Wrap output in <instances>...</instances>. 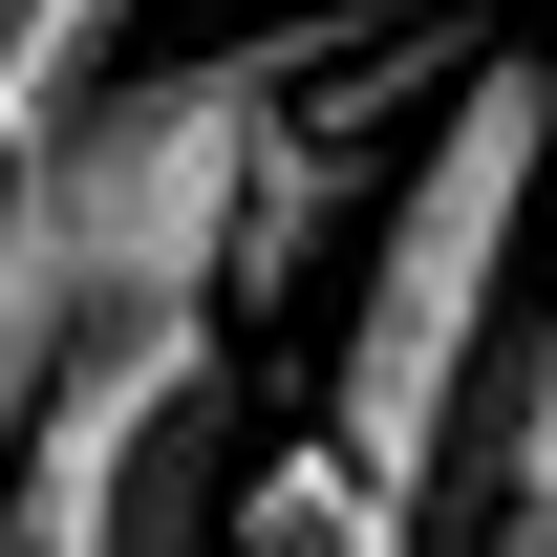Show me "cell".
<instances>
[{"label": "cell", "mask_w": 557, "mask_h": 557, "mask_svg": "<svg viewBox=\"0 0 557 557\" xmlns=\"http://www.w3.org/2000/svg\"><path fill=\"white\" fill-rule=\"evenodd\" d=\"M344 65V22H236L194 65H108L65 129L0 150V386H44L86 322H150V300H214L258 172L300 150Z\"/></svg>", "instance_id": "6da1fadb"}, {"label": "cell", "mask_w": 557, "mask_h": 557, "mask_svg": "<svg viewBox=\"0 0 557 557\" xmlns=\"http://www.w3.org/2000/svg\"><path fill=\"white\" fill-rule=\"evenodd\" d=\"M536 194H557V65L536 44H472L429 86L408 172H364V278H344V364H322V450L364 493H408V515L450 472V408H472L493 322H515Z\"/></svg>", "instance_id": "7a4b0ae2"}, {"label": "cell", "mask_w": 557, "mask_h": 557, "mask_svg": "<svg viewBox=\"0 0 557 557\" xmlns=\"http://www.w3.org/2000/svg\"><path fill=\"white\" fill-rule=\"evenodd\" d=\"M214 472H236V322L214 300L86 322L0 429V557H194Z\"/></svg>", "instance_id": "3957f363"}, {"label": "cell", "mask_w": 557, "mask_h": 557, "mask_svg": "<svg viewBox=\"0 0 557 557\" xmlns=\"http://www.w3.org/2000/svg\"><path fill=\"white\" fill-rule=\"evenodd\" d=\"M429 557H557V194H536V258H515V322H493L472 408H450Z\"/></svg>", "instance_id": "277c9868"}, {"label": "cell", "mask_w": 557, "mask_h": 557, "mask_svg": "<svg viewBox=\"0 0 557 557\" xmlns=\"http://www.w3.org/2000/svg\"><path fill=\"white\" fill-rule=\"evenodd\" d=\"M214 536H236V557H429V515L364 493L344 450L300 429V450H236V472H214Z\"/></svg>", "instance_id": "5b68a950"}, {"label": "cell", "mask_w": 557, "mask_h": 557, "mask_svg": "<svg viewBox=\"0 0 557 557\" xmlns=\"http://www.w3.org/2000/svg\"><path fill=\"white\" fill-rule=\"evenodd\" d=\"M108 65H129V0H0V150H22V129H65Z\"/></svg>", "instance_id": "8992f818"}]
</instances>
